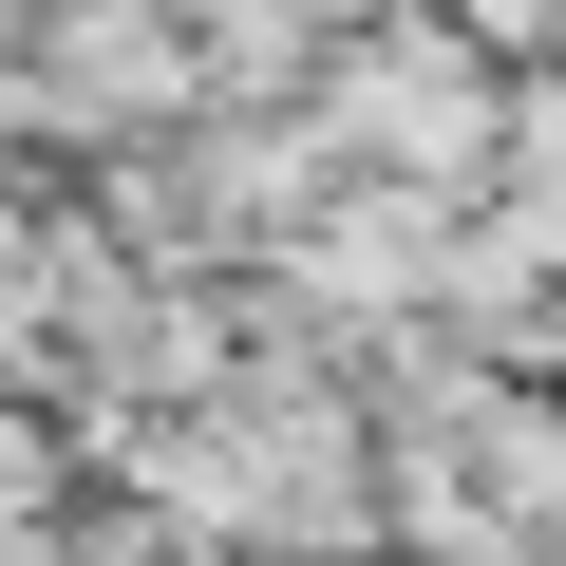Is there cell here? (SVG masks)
Listing matches in <instances>:
<instances>
[{"instance_id":"obj_1","label":"cell","mask_w":566,"mask_h":566,"mask_svg":"<svg viewBox=\"0 0 566 566\" xmlns=\"http://www.w3.org/2000/svg\"><path fill=\"white\" fill-rule=\"evenodd\" d=\"M303 133L378 189H472L510 151V76L453 39V0H359V20L303 57Z\"/></svg>"}]
</instances>
